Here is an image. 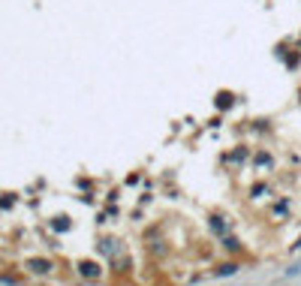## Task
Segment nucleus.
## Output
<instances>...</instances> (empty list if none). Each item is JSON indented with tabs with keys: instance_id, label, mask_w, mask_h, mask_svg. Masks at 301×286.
Here are the masks:
<instances>
[{
	"instance_id": "1",
	"label": "nucleus",
	"mask_w": 301,
	"mask_h": 286,
	"mask_svg": "<svg viewBox=\"0 0 301 286\" xmlns=\"http://www.w3.org/2000/svg\"><path fill=\"white\" fill-rule=\"evenodd\" d=\"M235 271H238V268H235L232 262H226V265H220V268H217V274H235Z\"/></svg>"
}]
</instances>
